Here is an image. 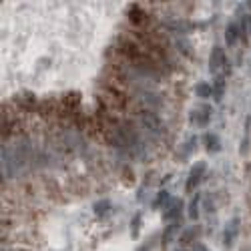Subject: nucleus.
<instances>
[{"label":"nucleus","mask_w":251,"mask_h":251,"mask_svg":"<svg viewBox=\"0 0 251 251\" xmlns=\"http://www.w3.org/2000/svg\"><path fill=\"white\" fill-rule=\"evenodd\" d=\"M139 123L141 127L145 129V133H149L151 137H161L165 133V125L163 121L159 119V116L153 113V111H145L139 115Z\"/></svg>","instance_id":"1"},{"label":"nucleus","mask_w":251,"mask_h":251,"mask_svg":"<svg viewBox=\"0 0 251 251\" xmlns=\"http://www.w3.org/2000/svg\"><path fill=\"white\" fill-rule=\"evenodd\" d=\"M205 171H207V163H205V161H197V163L191 167L189 177H187V185H185L187 193H191V191L197 189V185L201 183V179H203Z\"/></svg>","instance_id":"2"},{"label":"nucleus","mask_w":251,"mask_h":251,"mask_svg":"<svg viewBox=\"0 0 251 251\" xmlns=\"http://www.w3.org/2000/svg\"><path fill=\"white\" fill-rule=\"evenodd\" d=\"M189 121L195 127H207L211 121V107L209 105H199L189 113Z\"/></svg>","instance_id":"3"},{"label":"nucleus","mask_w":251,"mask_h":251,"mask_svg":"<svg viewBox=\"0 0 251 251\" xmlns=\"http://www.w3.org/2000/svg\"><path fill=\"white\" fill-rule=\"evenodd\" d=\"M181 211H183V201L181 199H171L169 205L163 209V219L167 223H179L181 221Z\"/></svg>","instance_id":"4"},{"label":"nucleus","mask_w":251,"mask_h":251,"mask_svg":"<svg viewBox=\"0 0 251 251\" xmlns=\"http://www.w3.org/2000/svg\"><path fill=\"white\" fill-rule=\"evenodd\" d=\"M225 62H227L225 50H223L221 46H213L211 55H209V71H211L213 75H219V73H221V69L225 66Z\"/></svg>","instance_id":"5"},{"label":"nucleus","mask_w":251,"mask_h":251,"mask_svg":"<svg viewBox=\"0 0 251 251\" xmlns=\"http://www.w3.org/2000/svg\"><path fill=\"white\" fill-rule=\"evenodd\" d=\"M239 225H241L239 217H233V219L225 225V235H223V243H225V247H231V245H233V241H235V237L239 235Z\"/></svg>","instance_id":"6"},{"label":"nucleus","mask_w":251,"mask_h":251,"mask_svg":"<svg viewBox=\"0 0 251 251\" xmlns=\"http://www.w3.org/2000/svg\"><path fill=\"white\" fill-rule=\"evenodd\" d=\"M199 233H201V227H199V225H191V227H187V229H183V233L179 235V245H181V247L195 245Z\"/></svg>","instance_id":"7"},{"label":"nucleus","mask_w":251,"mask_h":251,"mask_svg":"<svg viewBox=\"0 0 251 251\" xmlns=\"http://www.w3.org/2000/svg\"><path fill=\"white\" fill-rule=\"evenodd\" d=\"M239 37H241V28H239V24H237V22H229L227 28H225V40H227V44L233 46V44L239 40Z\"/></svg>","instance_id":"8"},{"label":"nucleus","mask_w":251,"mask_h":251,"mask_svg":"<svg viewBox=\"0 0 251 251\" xmlns=\"http://www.w3.org/2000/svg\"><path fill=\"white\" fill-rule=\"evenodd\" d=\"M205 147H207L209 153H217V151L221 149V141H219V137H217L215 133H207V135H205Z\"/></svg>","instance_id":"9"},{"label":"nucleus","mask_w":251,"mask_h":251,"mask_svg":"<svg viewBox=\"0 0 251 251\" xmlns=\"http://www.w3.org/2000/svg\"><path fill=\"white\" fill-rule=\"evenodd\" d=\"M223 93H225V78L223 77H217V80L213 82V100L219 103L223 98Z\"/></svg>","instance_id":"10"},{"label":"nucleus","mask_w":251,"mask_h":251,"mask_svg":"<svg viewBox=\"0 0 251 251\" xmlns=\"http://www.w3.org/2000/svg\"><path fill=\"white\" fill-rule=\"evenodd\" d=\"M195 93H197V97H199V98H209V97H213V87L209 85V82L201 80V82H197Z\"/></svg>","instance_id":"11"},{"label":"nucleus","mask_w":251,"mask_h":251,"mask_svg":"<svg viewBox=\"0 0 251 251\" xmlns=\"http://www.w3.org/2000/svg\"><path fill=\"white\" fill-rule=\"evenodd\" d=\"M111 207H113V203H111L109 199H100V201H97V203H95V213L98 217H105L111 211Z\"/></svg>","instance_id":"12"},{"label":"nucleus","mask_w":251,"mask_h":251,"mask_svg":"<svg viewBox=\"0 0 251 251\" xmlns=\"http://www.w3.org/2000/svg\"><path fill=\"white\" fill-rule=\"evenodd\" d=\"M169 201H171V195L169 193H167V191H159L157 193V199H155V203H153V207L155 209H159V207H167V205H169Z\"/></svg>","instance_id":"13"},{"label":"nucleus","mask_w":251,"mask_h":251,"mask_svg":"<svg viewBox=\"0 0 251 251\" xmlns=\"http://www.w3.org/2000/svg\"><path fill=\"white\" fill-rule=\"evenodd\" d=\"M141 231V213H135V217L131 219V237L137 239Z\"/></svg>","instance_id":"14"},{"label":"nucleus","mask_w":251,"mask_h":251,"mask_svg":"<svg viewBox=\"0 0 251 251\" xmlns=\"http://www.w3.org/2000/svg\"><path fill=\"white\" fill-rule=\"evenodd\" d=\"M195 147H197V137H191L185 145H183V149H185V151L181 153V159H187V157L193 153V151H195Z\"/></svg>","instance_id":"15"},{"label":"nucleus","mask_w":251,"mask_h":251,"mask_svg":"<svg viewBox=\"0 0 251 251\" xmlns=\"http://www.w3.org/2000/svg\"><path fill=\"white\" fill-rule=\"evenodd\" d=\"M189 217L191 219H197L199 217V195H195L193 201L189 203Z\"/></svg>","instance_id":"16"},{"label":"nucleus","mask_w":251,"mask_h":251,"mask_svg":"<svg viewBox=\"0 0 251 251\" xmlns=\"http://www.w3.org/2000/svg\"><path fill=\"white\" fill-rule=\"evenodd\" d=\"M155 243H157V235H153V237H151V239H149V241H147V243H143V245H145V247H141V249H139V251H147V249H149V251H151V249H153V245H155Z\"/></svg>","instance_id":"17"},{"label":"nucleus","mask_w":251,"mask_h":251,"mask_svg":"<svg viewBox=\"0 0 251 251\" xmlns=\"http://www.w3.org/2000/svg\"><path fill=\"white\" fill-rule=\"evenodd\" d=\"M193 251H209V247H207V245H203L201 241H197V243L193 245Z\"/></svg>","instance_id":"18"},{"label":"nucleus","mask_w":251,"mask_h":251,"mask_svg":"<svg viewBox=\"0 0 251 251\" xmlns=\"http://www.w3.org/2000/svg\"><path fill=\"white\" fill-rule=\"evenodd\" d=\"M247 24H249V30H251V14L247 16Z\"/></svg>","instance_id":"19"},{"label":"nucleus","mask_w":251,"mask_h":251,"mask_svg":"<svg viewBox=\"0 0 251 251\" xmlns=\"http://www.w3.org/2000/svg\"><path fill=\"white\" fill-rule=\"evenodd\" d=\"M177 251H185V249H183V247H179V249H177Z\"/></svg>","instance_id":"20"},{"label":"nucleus","mask_w":251,"mask_h":251,"mask_svg":"<svg viewBox=\"0 0 251 251\" xmlns=\"http://www.w3.org/2000/svg\"><path fill=\"white\" fill-rule=\"evenodd\" d=\"M247 4H249V6H251V2H247Z\"/></svg>","instance_id":"21"}]
</instances>
